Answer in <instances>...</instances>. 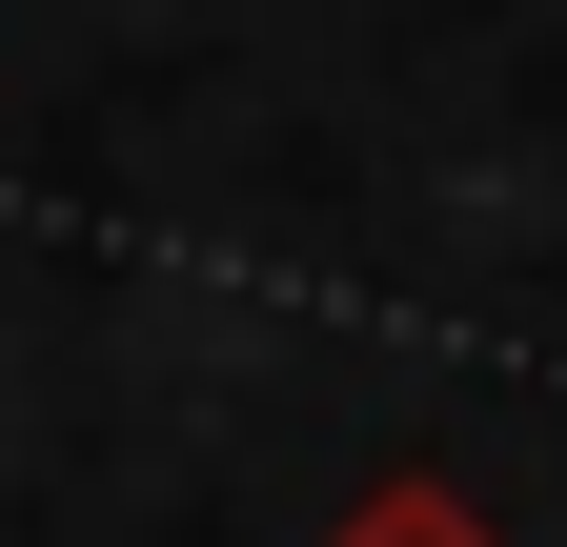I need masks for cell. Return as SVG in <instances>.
I'll return each instance as SVG.
<instances>
[{"mask_svg": "<svg viewBox=\"0 0 567 547\" xmlns=\"http://www.w3.org/2000/svg\"><path fill=\"white\" fill-rule=\"evenodd\" d=\"M324 547H507V507H486V487H446V466H385V487L344 507Z\"/></svg>", "mask_w": 567, "mask_h": 547, "instance_id": "6da1fadb", "label": "cell"}]
</instances>
